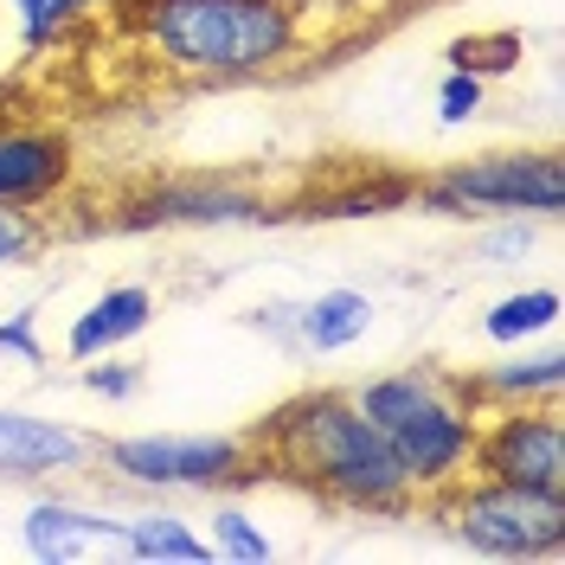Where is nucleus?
I'll return each instance as SVG.
<instances>
[{
	"label": "nucleus",
	"instance_id": "nucleus-20",
	"mask_svg": "<svg viewBox=\"0 0 565 565\" xmlns=\"http://www.w3.org/2000/svg\"><path fill=\"white\" fill-rule=\"evenodd\" d=\"M52 245V225L33 206H0V270H26Z\"/></svg>",
	"mask_w": 565,
	"mask_h": 565
},
{
	"label": "nucleus",
	"instance_id": "nucleus-10",
	"mask_svg": "<svg viewBox=\"0 0 565 565\" xmlns=\"http://www.w3.org/2000/svg\"><path fill=\"white\" fill-rule=\"evenodd\" d=\"M20 546L39 565H77V559H122V521L97 514L65 494H39L20 514Z\"/></svg>",
	"mask_w": 565,
	"mask_h": 565
},
{
	"label": "nucleus",
	"instance_id": "nucleus-9",
	"mask_svg": "<svg viewBox=\"0 0 565 565\" xmlns=\"http://www.w3.org/2000/svg\"><path fill=\"white\" fill-rule=\"evenodd\" d=\"M77 180V148L52 122H0V206H52Z\"/></svg>",
	"mask_w": 565,
	"mask_h": 565
},
{
	"label": "nucleus",
	"instance_id": "nucleus-7",
	"mask_svg": "<svg viewBox=\"0 0 565 565\" xmlns=\"http://www.w3.org/2000/svg\"><path fill=\"white\" fill-rule=\"evenodd\" d=\"M476 476L514 482V489H540V494H565V418H559V405H494V412H482Z\"/></svg>",
	"mask_w": 565,
	"mask_h": 565
},
{
	"label": "nucleus",
	"instance_id": "nucleus-8",
	"mask_svg": "<svg viewBox=\"0 0 565 565\" xmlns=\"http://www.w3.org/2000/svg\"><path fill=\"white\" fill-rule=\"evenodd\" d=\"M264 218H277V206L257 186L212 180V174L148 180L136 200L122 206V225L129 232H148V225H264Z\"/></svg>",
	"mask_w": 565,
	"mask_h": 565
},
{
	"label": "nucleus",
	"instance_id": "nucleus-22",
	"mask_svg": "<svg viewBox=\"0 0 565 565\" xmlns=\"http://www.w3.org/2000/svg\"><path fill=\"white\" fill-rule=\"evenodd\" d=\"M84 392L109 398V405H129L141 392V366L136 360H116V353H97V360H84Z\"/></svg>",
	"mask_w": 565,
	"mask_h": 565
},
{
	"label": "nucleus",
	"instance_id": "nucleus-3",
	"mask_svg": "<svg viewBox=\"0 0 565 565\" xmlns=\"http://www.w3.org/2000/svg\"><path fill=\"white\" fill-rule=\"evenodd\" d=\"M348 392L353 405L373 418V430L392 444L398 469L412 476L418 508L476 476V437H482V412L489 405L476 398L469 373L418 360V366H398V373H380V380H360Z\"/></svg>",
	"mask_w": 565,
	"mask_h": 565
},
{
	"label": "nucleus",
	"instance_id": "nucleus-14",
	"mask_svg": "<svg viewBox=\"0 0 565 565\" xmlns=\"http://www.w3.org/2000/svg\"><path fill=\"white\" fill-rule=\"evenodd\" d=\"M373 328V296L366 289H321L296 302V353H348Z\"/></svg>",
	"mask_w": 565,
	"mask_h": 565
},
{
	"label": "nucleus",
	"instance_id": "nucleus-2",
	"mask_svg": "<svg viewBox=\"0 0 565 565\" xmlns=\"http://www.w3.org/2000/svg\"><path fill=\"white\" fill-rule=\"evenodd\" d=\"M122 20L148 58L193 84H257L289 71L309 45L302 0H136Z\"/></svg>",
	"mask_w": 565,
	"mask_h": 565
},
{
	"label": "nucleus",
	"instance_id": "nucleus-27",
	"mask_svg": "<svg viewBox=\"0 0 565 565\" xmlns=\"http://www.w3.org/2000/svg\"><path fill=\"white\" fill-rule=\"evenodd\" d=\"M90 7H116V13H122V7H136V0H90Z\"/></svg>",
	"mask_w": 565,
	"mask_h": 565
},
{
	"label": "nucleus",
	"instance_id": "nucleus-19",
	"mask_svg": "<svg viewBox=\"0 0 565 565\" xmlns=\"http://www.w3.org/2000/svg\"><path fill=\"white\" fill-rule=\"evenodd\" d=\"M7 7H13V26H20V45L26 52H52L90 13V0H7Z\"/></svg>",
	"mask_w": 565,
	"mask_h": 565
},
{
	"label": "nucleus",
	"instance_id": "nucleus-21",
	"mask_svg": "<svg viewBox=\"0 0 565 565\" xmlns=\"http://www.w3.org/2000/svg\"><path fill=\"white\" fill-rule=\"evenodd\" d=\"M540 225H546V218L508 212V218H501L494 232H482V238H476V257H482V264H521V257H527V250L540 245Z\"/></svg>",
	"mask_w": 565,
	"mask_h": 565
},
{
	"label": "nucleus",
	"instance_id": "nucleus-25",
	"mask_svg": "<svg viewBox=\"0 0 565 565\" xmlns=\"http://www.w3.org/2000/svg\"><path fill=\"white\" fill-rule=\"evenodd\" d=\"M0 353L7 360H26V366H45V341H39V309H7L0 316Z\"/></svg>",
	"mask_w": 565,
	"mask_h": 565
},
{
	"label": "nucleus",
	"instance_id": "nucleus-16",
	"mask_svg": "<svg viewBox=\"0 0 565 565\" xmlns=\"http://www.w3.org/2000/svg\"><path fill=\"white\" fill-rule=\"evenodd\" d=\"M559 289L553 282H527V289H514V296H501L489 316H482V334H489L494 348H527L540 334H553L559 328Z\"/></svg>",
	"mask_w": 565,
	"mask_h": 565
},
{
	"label": "nucleus",
	"instance_id": "nucleus-18",
	"mask_svg": "<svg viewBox=\"0 0 565 565\" xmlns=\"http://www.w3.org/2000/svg\"><path fill=\"white\" fill-rule=\"evenodd\" d=\"M212 559H232V565H264V559H277V546H270V533L250 521L238 501H218L212 508Z\"/></svg>",
	"mask_w": 565,
	"mask_h": 565
},
{
	"label": "nucleus",
	"instance_id": "nucleus-6",
	"mask_svg": "<svg viewBox=\"0 0 565 565\" xmlns=\"http://www.w3.org/2000/svg\"><path fill=\"white\" fill-rule=\"evenodd\" d=\"M444 514V533L469 546L476 559H508V565H559L565 559V494L514 489L494 476H469L437 501H424Z\"/></svg>",
	"mask_w": 565,
	"mask_h": 565
},
{
	"label": "nucleus",
	"instance_id": "nucleus-1",
	"mask_svg": "<svg viewBox=\"0 0 565 565\" xmlns=\"http://www.w3.org/2000/svg\"><path fill=\"white\" fill-rule=\"evenodd\" d=\"M250 450H257L264 482H289L328 508L380 514V521H405L418 508L412 476L398 469L392 444L353 405L348 386L289 392L282 405H270L250 424Z\"/></svg>",
	"mask_w": 565,
	"mask_h": 565
},
{
	"label": "nucleus",
	"instance_id": "nucleus-11",
	"mask_svg": "<svg viewBox=\"0 0 565 565\" xmlns=\"http://www.w3.org/2000/svg\"><path fill=\"white\" fill-rule=\"evenodd\" d=\"M90 462H97L90 430L0 405V482H52V476H77Z\"/></svg>",
	"mask_w": 565,
	"mask_h": 565
},
{
	"label": "nucleus",
	"instance_id": "nucleus-4",
	"mask_svg": "<svg viewBox=\"0 0 565 565\" xmlns=\"http://www.w3.org/2000/svg\"><path fill=\"white\" fill-rule=\"evenodd\" d=\"M97 462L116 482L148 494H232L257 489L264 469L250 450V430H136L97 437Z\"/></svg>",
	"mask_w": 565,
	"mask_h": 565
},
{
	"label": "nucleus",
	"instance_id": "nucleus-17",
	"mask_svg": "<svg viewBox=\"0 0 565 565\" xmlns=\"http://www.w3.org/2000/svg\"><path fill=\"white\" fill-rule=\"evenodd\" d=\"M412 186H418V180H348V186H334V193H316L302 218H380L386 206L412 200Z\"/></svg>",
	"mask_w": 565,
	"mask_h": 565
},
{
	"label": "nucleus",
	"instance_id": "nucleus-24",
	"mask_svg": "<svg viewBox=\"0 0 565 565\" xmlns=\"http://www.w3.org/2000/svg\"><path fill=\"white\" fill-rule=\"evenodd\" d=\"M450 58H457L462 71H476V77H489V71H508L521 58V39L514 33H469V39L450 45Z\"/></svg>",
	"mask_w": 565,
	"mask_h": 565
},
{
	"label": "nucleus",
	"instance_id": "nucleus-13",
	"mask_svg": "<svg viewBox=\"0 0 565 565\" xmlns=\"http://www.w3.org/2000/svg\"><path fill=\"white\" fill-rule=\"evenodd\" d=\"M469 386L482 405H559L565 398V353L546 348V353H508L494 366H476Z\"/></svg>",
	"mask_w": 565,
	"mask_h": 565
},
{
	"label": "nucleus",
	"instance_id": "nucleus-12",
	"mask_svg": "<svg viewBox=\"0 0 565 565\" xmlns=\"http://www.w3.org/2000/svg\"><path fill=\"white\" fill-rule=\"evenodd\" d=\"M154 321V289L148 282H109L104 296L84 302V316H71L65 328V360H97V353H122L129 341L148 334Z\"/></svg>",
	"mask_w": 565,
	"mask_h": 565
},
{
	"label": "nucleus",
	"instance_id": "nucleus-26",
	"mask_svg": "<svg viewBox=\"0 0 565 565\" xmlns=\"http://www.w3.org/2000/svg\"><path fill=\"white\" fill-rule=\"evenodd\" d=\"M250 321H257L270 341H282V348L296 353V302H264V309H250Z\"/></svg>",
	"mask_w": 565,
	"mask_h": 565
},
{
	"label": "nucleus",
	"instance_id": "nucleus-5",
	"mask_svg": "<svg viewBox=\"0 0 565 565\" xmlns=\"http://www.w3.org/2000/svg\"><path fill=\"white\" fill-rule=\"evenodd\" d=\"M412 200L437 218H559L565 212V154L559 148H489L469 161H444L412 186Z\"/></svg>",
	"mask_w": 565,
	"mask_h": 565
},
{
	"label": "nucleus",
	"instance_id": "nucleus-15",
	"mask_svg": "<svg viewBox=\"0 0 565 565\" xmlns=\"http://www.w3.org/2000/svg\"><path fill=\"white\" fill-rule=\"evenodd\" d=\"M122 559L136 565H206L212 540L186 514L174 508H148V514H129L122 521Z\"/></svg>",
	"mask_w": 565,
	"mask_h": 565
},
{
	"label": "nucleus",
	"instance_id": "nucleus-23",
	"mask_svg": "<svg viewBox=\"0 0 565 565\" xmlns=\"http://www.w3.org/2000/svg\"><path fill=\"white\" fill-rule=\"evenodd\" d=\"M482 104H489V84L476 77V71L450 65L444 71V84H437V116L457 129V122H469V116H482Z\"/></svg>",
	"mask_w": 565,
	"mask_h": 565
}]
</instances>
